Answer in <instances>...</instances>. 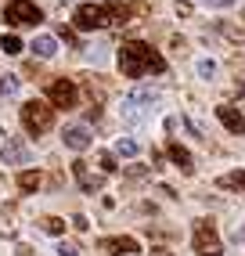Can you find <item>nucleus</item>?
<instances>
[{
	"mask_svg": "<svg viewBox=\"0 0 245 256\" xmlns=\"http://www.w3.org/2000/svg\"><path fill=\"white\" fill-rule=\"evenodd\" d=\"M220 32L227 40H234V44H245V29H234V26H227V22H220Z\"/></svg>",
	"mask_w": 245,
	"mask_h": 256,
	"instance_id": "nucleus-22",
	"label": "nucleus"
},
{
	"mask_svg": "<svg viewBox=\"0 0 245 256\" xmlns=\"http://www.w3.org/2000/svg\"><path fill=\"white\" fill-rule=\"evenodd\" d=\"M216 119L231 130V134H245V116L238 112V108H231V105H220L216 108Z\"/></svg>",
	"mask_w": 245,
	"mask_h": 256,
	"instance_id": "nucleus-10",
	"label": "nucleus"
},
{
	"mask_svg": "<svg viewBox=\"0 0 245 256\" xmlns=\"http://www.w3.org/2000/svg\"><path fill=\"white\" fill-rule=\"evenodd\" d=\"M195 69H198V76H202V80H213V76H216V62H213V58H202Z\"/></svg>",
	"mask_w": 245,
	"mask_h": 256,
	"instance_id": "nucleus-21",
	"label": "nucleus"
},
{
	"mask_svg": "<svg viewBox=\"0 0 245 256\" xmlns=\"http://www.w3.org/2000/svg\"><path fill=\"white\" fill-rule=\"evenodd\" d=\"M116 156H122V159H134V156H137V141H130V138H119V141H116Z\"/></svg>",
	"mask_w": 245,
	"mask_h": 256,
	"instance_id": "nucleus-19",
	"label": "nucleus"
},
{
	"mask_svg": "<svg viewBox=\"0 0 245 256\" xmlns=\"http://www.w3.org/2000/svg\"><path fill=\"white\" fill-rule=\"evenodd\" d=\"M47 98H50V105H54V108H72L80 101V87L72 80H50Z\"/></svg>",
	"mask_w": 245,
	"mask_h": 256,
	"instance_id": "nucleus-6",
	"label": "nucleus"
},
{
	"mask_svg": "<svg viewBox=\"0 0 245 256\" xmlns=\"http://www.w3.org/2000/svg\"><path fill=\"white\" fill-rule=\"evenodd\" d=\"M234 0H209V8H231Z\"/></svg>",
	"mask_w": 245,
	"mask_h": 256,
	"instance_id": "nucleus-26",
	"label": "nucleus"
},
{
	"mask_svg": "<svg viewBox=\"0 0 245 256\" xmlns=\"http://www.w3.org/2000/svg\"><path fill=\"white\" fill-rule=\"evenodd\" d=\"M191 242H195L198 256H220L224 252V242H220V234L209 220H195V238H191Z\"/></svg>",
	"mask_w": 245,
	"mask_h": 256,
	"instance_id": "nucleus-4",
	"label": "nucleus"
},
{
	"mask_svg": "<svg viewBox=\"0 0 245 256\" xmlns=\"http://www.w3.org/2000/svg\"><path fill=\"white\" fill-rule=\"evenodd\" d=\"M130 8L122 0H104V4H80L76 14H72V26L90 32V29H101V26H122L130 18Z\"/></svg>",
	"mask_w": 245,
	"mask_h": 256,
	"instance_id": "nucleus-2",
	"label": "nucleus"
},
{
	"mask_svg": "<svg viewBox=\"0 0 245 256\" xmlns=\"http://www.w3.org/2000/svg\"><path fill=\"white\" fill-rule=\"evenodd\" d=\"M4 18L11 26H36L44 18V11L32 4V0H11V4L4 8Z\"/></svg>",
	"mask_w": 245,
	"mask_h": 256,
	"instance_id": "nucleus-5",
	"label": "nucleus"
},
{
	"mask_svg": "<svg viewBox=\"0 0 245 256\" xmlns=\"http://www.w3.org/2000/svg\"><path fill=\"white\" fill-rule=\"evenodd\" d=\"M0 50H4V54H22V40L14 36V32H4V40H0Z\"/></svg>",
	"mask_w": 245,
	"mask_h": 256,
	"instance_id": "nucleus-18",
	"label": "nucleus"
},
{
	"mask_svg": "<svg viewBox=\"0 0 245 256\" xmlns=\"http://www.w3.org/2000/svg\"><path fill=\"white\" fill-rule=\"evenodd\" d=\"M58 4H68V0H58Z\"/></svg>",
	"mask_w": 245,
	"mask_h": 256,
	"instance_id": "nucleus-29",
	"label": "nucleus"
},
{
	"mask_svg": "<svg viewBox=\"0 0 245 256\" xmlns=\"http://www.w3.org/2000/svg\"><path fill=\"white\" fill-rule=\"evenodd\" d=\"M166 152H170V159L177 162L180 174H195V159H191V152H188V148H180L177 141H170V144H166Z\"/></svg>",
	"mask_w": 245,
	"mask_h": 256,
	"instance_id": "nucleus-12",
	"label": "nucleus"
},
{
	"mask_svg": "<svg viewBox=\"0 0 245 256\" xmlns=\"http://www.w3.org/2000/svg\"><path fill=\"white\" fill-rule=\"evenodd\" d=\"M101 170H104V174H116V170H119V166H116V159L108 156V152H101Z\"/></svg>",
	"mask_w": 245,
	"mask_h": 256,
	"instance_id": "nucleus-24",
	"label": "nucleus"
},
{
	"mask_svg": "<svg viewBox=\"0 0 245 256\" xmlns=\"http://www.w3.org/2000/svg\"><path fill=\"white\" fill-rule=\"evenodd\" d=\"M40 228H44L47 234H65V220H62V216H44Z\"/></svg>",
	"mask_w": 245,
	"mask_h": 256,
	"instance_id": "nucleus-20",
	"label": "nucleus"
},
{
	"mask_svg": "<svg viewBox=\"0 0 245 256\" xmlns=\"http://www.w3.org/2000/svg\"><path fill=\"white\" fill-rule=\"evenodd\" d=\"M18 188H22V192H36V188H40V174L22 170V174H18Z\"/></svg>",
	"mask_w": 245,
	"mask_h": 256,
	"instance_id": "nucleus-17",
	"label": "nucleus"
},
{
	"mask_svg": "<svg viewBox=\"0 0 245 256\" xmlns=\"http://www.w3.org/2000/svg\"><path fill=\"white\" fill-rule=\"evenodd\" d=\"M148 256H173V252H170V249H152Z\"/></svg>",
	"mask_w": 245,
	"mask_h": 256,
	"instance_id": "nucleus-28",
	"label": "nucleus"
},
{
	"mask_svg": "<svg viewBox=\"0 0 245 256\" xmlns=\"http://www.w3.org/2000/svg\"><path fill=\"white\" fill-rule=\"evenodd\" d=\"M62 141H65V148H72V152H86V148H90V130H86V126H65Z\"/></svg>",
	"mask_w": 245,
	"mask_h": 256,
	"instance_id": "nucleus-8",
	"label": "nucleus"
},
{
	"mask_svg": "<svg viewBox=\"0 0 245 256\" xmlns=\"http://www.w3.org/2000/svg\"><path fill=\"white\" fill-rule=\"evenodd\" d=\"M29 50H32L36 58H54V54H58V40L47 36V32H40V36L29 44Z\"/></svg>",
	"mask_w": 245,
	"mask_h": 256,
	"instance_id": "nucleus-13",
	"label": "nucleus"
},
{
	"mask_svg": "<svg viewBox=\"0 0 245 256\" xmlns=\"http://www.w3.org/2000/svg\"><path fill=\"white\" fill-rule=\"evenodd\" d=\"M0 162H4V166H26L29 162V148L18 138H8V144L0 148Z\"/></svg>",
	"mask_w": 245,
	"mask_h": 256,
	"instance_id": "nucleus-7",
	"label": "nucleus"
},
{
	"mask_svg": "<svg viewBox=\"0 0 245 256\" xmlns=\"http://www.w3.org/2000/svg\"><path fill=\"white\" fill-rule=\"evenodd\" d=\"M234 242H242V246H245V228H234Z\"/></svg>",
	"mask_w": 245,
	"mask_h": 256,
	"instance_id": "nucleus-27",
	"label": "nucleus"
},
{
	"mask_svg": "<svg viewBox=\"0 0 245 256\" xmlns=\"http://www.w3.org/2000/svg\"><path fill=\"white\" fill-rule=\"evenodd\" d=\"M119 72L126 80H141V76H152V72L159 76V72H166V62H162V54H155L148 44L126 40L119 47Z\"/></svg>",
	"mask_w": 245,
	"mask_h": 256,
	"instance_id": "nucleus-1",
	"label": "nucleus"
},
{
	"mask_svg": "<svg viewBox=\"0 0 245 256\" xmlns=\"http://www.w3.org/2000/svg\"><path fill=\"white\" fill-rule=\"evenodd\" d=\"M22 126L32 134V138H40L54 126V108L47 105V101H26L22 105Z\"/></svg>",
	"mask_w": 245,
	"mask_h": 256,
	"instance_id": "nucleus-3",
	"label": "nucleus"
},
{
	"mask_svg": "<svg viewBox=\"0 0 245 256\" xmlns=\"http://www.w3.org/2000/svg\"><path fill=\"white\" fill-rule=\"evenodd\" d=\"M72 177H76V184L83 188L86 195L101 188V177H90V170H86V162H83V159H76V162H72Z\"/></svg>",
	"mask_w": 245,
	"mask_h": 256,
	"instance_id": "nucleus-11",
	"label": "nucleus"
},
{
	"mask_svg": "<svg viewBox=\"0 0 245 256\" xmlns=\"http://www.w3.org/2000/svg\"><path fill=\"white\" fill-rule=\"evenodd\" d=\"M58 256H80V249H76L72 242H62V246H58Z\"/></svg>",
	"mask_w": 245,
	"mask_h": 256,
	"instance_id": "nucleus-25",
	"label": "nucleus"
},
{
	"mask_svg": "<svg viewBox=\"0 0 245 256\" xmlns=\"http://www.w3.org/2000/svg\"><path fill=\"white\" fill-rule=\"evenodd\" d=\"M98 246H101V249H108L112 256H130V252L141 249V246H137V238H126V234H122V238H101Z\"/></svg>",
	"mask_w": 245,
	"mask_h": 256,
	"instance_id": "nucleus-9",
	"label": "nucleus"
},
{
	"mask_svg": "<svg viewBox=\"0 0 245 256\" xmlns=\"http://www.w3.org/2000/svg\"><path fill=\"white\" fill-rule=\"evenodd\" d=\"M18 90V76H0V94H14Z\"/></svg>",
	"mask_w": 245,
	"mask_h": 256,
	"instance_id": "nucleus-23",
	"label": "nucleus"
},
{
	"mask_svg": "<svg viewBox=\"0 0 245 256\" xmlns=\"http://www.w3.org/2000/svg\"><path fill=\"white\" fill-rule=\"evenodd\" d=\"M216 188H224V192H245V170H234V174L216 177Z\"/></svg>",
	"mask_w": 245,
	"mask_h": 256,
	"instance_id": "nucleus-14",
	"label": "nucleus"
},
{
	"mask_svg": "<svg viewBox=\"0 0 245 256\" xmlns=\"http://www.w3.org/2000/svg\"><path fill=\"white\" fill-rule=\"evenodd\" d=\"M126 101H134V105H155V101H159V90H152V87H137V90H130V98Z\"/></svg>",
	"mask_w": 245,
	"mask_h": 256,
	"instance_id": "nucleus-16",
	"label": "nucleus"
},
{
	"mask_svg": "<svg viewBox=\"0 0 245 256\" xmlns=\"http://www.w3.org/2000/svg\"><path fill=\"white\" fill-rule=\"evenodd\" d=\"M122 119H126L130 126H141L144 119H148V112L141 105H134V101H122Z\"/></svg>",
	"mask_w": 245,
	"mask_h": 256,
	"instance_id": "nucleus-15",
	"label": "nucleus"
}]
</instances>
